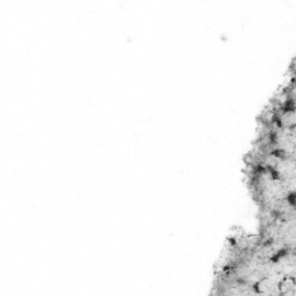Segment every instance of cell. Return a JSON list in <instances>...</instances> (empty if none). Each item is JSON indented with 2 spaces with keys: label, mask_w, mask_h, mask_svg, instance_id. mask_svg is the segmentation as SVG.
<instances>
[{
  "label": "cell",
  "mask_w": 296,
  "mask_h": 296,
  "mask_svg": "<svg viewBox=\"0 0 296 296\" xmlns=\"http://www.w3.org/2000/svg\"><path fill=\"white\" fill-rule=\"evenodd\" d=\"M279 293L280 295L294 296L296 293V283L295 277L286 276L280 280L279 283Z\"/></svg>",
  "instance_id": "1"
}]
</instances>
